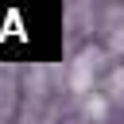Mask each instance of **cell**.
Returning <instances> with one entry per match:
<instances>
[{"label":"cell","mask_w":124,"mask_h":124,"mask_svg":"<svg viewBox=\"0 0 124 124\" xmlns=\"http://www.w3.org/2000/svg\"><path fill=\"white\" fill-rule=\"evenodd\" d=\"M101 62H105V54L101 50H81L78 54V62H74V89H89V81L101 74Z\"/></svg>","instance_id":"obj_1"},{"label":"cell","mask_w":124,"mask_h":124,"mask_svg":"<svg viewBox=\"0 0 124 124\" xmlns=\"http://www.w3.org/2000/svg\"><path fill=\"white\" fill-rule=\"evenodd\" d=\"M85 116H97V120H101V116H105V101H101V97L85 101Z\"/></svg>","instance_id":"obj_2"},{"label":"cell","mask_w":124,"mask_h":124,"mask_svg":"<svg viewBox=\"0 0 124 124\" xmlns=\"http://www.w3.org/2000/svg\"><path fill=\"white\" fill-rule=\"evenodd\" d=\"M108 46H112L116 54L124 50V27H116V31H112V39H108Z\"/></svg>","instance_id":"obj_3"}]
</instances>
